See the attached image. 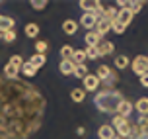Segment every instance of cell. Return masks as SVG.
I'll list each match as a JSON object with an SVG mask.
<instances>
[{"instance_id":"cell-1","label":"cell","mask_w":148,"mask_h":139,"mask_svg":"<svg viewBox=\"0 0 148 139\" xmlns=\"http://www.w3.org/2000/svg\"><path fill=\"white\" fill-rule=\"evenodd\" d=\"M45 102L31 82L0 76V139H29L41 127Z\"/></svg>"},{"instance_id":"cell-2","label":"cell","mask_w":148,"mask_h":139,"mask_svg":"<svg viewBox=\"0 0 148 139\" xmlns=\"http://www.w3.org/2000/svg\"><path fill=\"white\" fill-rule=\"evenodd\" d=\"M125 100V96H123V92L121 90H99V92H96V96H94V106H96L97 110L101 112V114H117V108L119 104Z\"/></svg>"},{"instance_id":"cell-3","label":"cell","mask_w":148,"mask_h":139,"mask_svg":"<svg viewBox=\"0 0 148 139\" xmlns=\"http://www.w3.org/2000/svg\"><path fill=\"white\" fill-rule=\"evenodd\" d=\"M96 76L99 79V82L105 86V90H113V86H115L117 81H119L117 73H115L111 67H107V65H99V67H97Z\"/></svg>"},{"instance_id":"cell-4","label":"cell","mask_w":148,"mask_h":139,"mask_svg":"<svg viewBox=\"0 0 148 139\" xmlns=\"http://www.w3.org/2000/svg\"><path fill=\"white\" fill-rule=\"evenodd\" d=\"M111 127L115 129L119 137L123 139H129L131 137V131H133V124L129 122V117H121V116H113V122H111Z\"/></svg>"},{"instance_id":"cell-5","label":"cell","mask_w":148,"mask_h":139,"mask_svg":"<svg viewBox=\"0 0 148 139\" xmlns=\"http://www.w3.org/2000/svg\"><path fill=\"white\" fill-rule=\"evenodd\" d=\"M131 69L136 76H142L144 73H148V57L146 55H136L131 61Z\"/></svg>"},{"instance_id":"cell-6","label":"cell","mask_w":148,"mask_h":139,"mask_svg":"<svg viewBox=\"0 0 148 139\" xmlns=\"http://www.w3.org/2000/svg\"><path fill=\"white\" fill-rule=\"evenodd\" d=\"M82 81H84V86H82V88H84V92H96L97 88H99V84H101L96 74H88V76L82 79Z\"/></svg>"},{"instance_id":"cell-7","label":"cell","mask_w":148,"mask_h":139,"mask_svg":"<svg viewBox=\"0 0 148 139\" xmlns=\"http://www.w3.org/2000/svg\"><path fill=\"white\" fill-rule=\"evenodd\" d=\"M117 4H119V8H127V10H131L133 16H134V14H138V12L142 10V4H144V2H136V0H119Z\"/></svg>"},{"instance_id":"cell-8","label":"cell","mask_w":148,"mask_h":139,"mask_svg":"<svg viewBox=\"0 0 148 139\" xmlns=\"http://www.w3.org/2000/svg\"><path fill=\"white\" fill-rule=\"evenodd\" d=\"M111 24H113V22H109V20H103V18H101V20H97L94 31H96L101 39H103V35H107V33L111 31Z\"/></svg>"},{"instance_id":"cell-9","label":"cell","mask_w":148,"mask_h":139,"mask_svg":"<svg viewBox=\"0 0 148 139\" xmlns=\"http://www.w3.org/2000/svg\"><path fill=\"white\" fill-rule=\"evenodd\" d=\"M131 20H133V12L131 10H127V8H119L117 10V18H115V22H119L121 26H129L131 24Z\"/></svg>"},{"instance_id":"cell-10","label":"cell","mask_w":148,"mask_h":139,"mask_svg":"<svg viewBox=\"0 0 148 139\" xmlns=\"http://www.w3.org/2000/svg\"><path fill=\"white\" fill-rule=\"evenodd\" d=\"M96 24H97V18H96V14H82V18H80V24H78V26H82V28H86L88 31H92V29L96 28Z\"/></svg>"},{"instance_id":"cell-11","label":"cell","mask_w":148,"mask_h":139,"mask_svg":"<svg viewBox=\"0 0 148 139\" xmlns=\"http://www.w3.org/2000/svg\"><path fill=\"white\" fill-rule=\"evenodd\" d=\"M133 102H131V100H123V102L119 104V108H117V116H121V117H129L131 116V114H133Z\"/></svg>"},{"instance_id":"cell-12","label":"cell","mask_w":148,"mask_h":139,"mask_svg":"<svg viewBox=\"0 0 148 139\" xmlns=\"http://www.w3.org/2000/svg\"><path fill=\"white\" fill-rule=\"evenodd\" d=\"M115 135H117V133H115V129L111 127V124H103L99 129H97V137L99 139H113Z\"/></svg>"},{"instance_id":"cell-13","label":"cell","mask_w":148,"mask_h":139,"mask_svg":"<svg viewBox=\"0 0 148 139\" xmlns=\"http://www.w3.org/2000/svg\"><path fill=\"white\" fill-rule=\"evenodd\" d=\"M27 63H29L33 69H37V71H39V69H41V67H45V63H47V55H39V53H33V55L29 57V61H27Z\"/></svg>"},{"instance_id":"cell-14","label":"cell","mask_w":148,"mask_h":139,"mask_svg":"<svg viewBox=\"0 0 148 139\" xmlns=\"http://www.w3.org/2000/svg\"><path fill=\"white\" fill-rule=\"evenodd\" d=\"M133 108L138 112L140 116H148V98L146 96H140V98L133 104Z\"/></svg>"},{"instance_id":"cell-15","label":"cell","mask_w":148,"mask_h":139,"mask_svg":"<svg viewBox=\"0 0 148 139\" xmlns=\"http://www.w3.org/2000/svg\"><path fill=\"white\" fill-rule=\"evenodd\" d=\"M10 29H16V20L0 14V31H10Z\"/></svg>"},{"instance_id":"cell-16","label":"cell","mask_w":148,"mask_h":139,"mask_svg":"<svg viewBox=\"0 0 148 139\" xmlns=\"http://www.w3.org/2000/svg\"><path fill=\"white\" fill-rule=\"evenodd\" d=\"M78 22L76 20H64L62 22V31L66 33V35H76V31H78Z\"/></svg>"},{"instance_id":"cell-17","label":"cell","mask_w":148,"mask_h":139,"mask_svg":"<svg viewBox=\"0 0 148 139\" xmlns=\"http://www.w3.org/2000/svg\"><path fill=\"white\" fill-rule=\"evenodd\" d=\"M74 63L70 61V59H60V63H59V71H60V74H72L74 73Z\"/></svg>"},{"instance_id":"cell-18","label":"cell","mask_w":148,"mask_h":139,"mask_svg":"<svg viewBox=\"0 0 148 139\" xmlns=\"http://www.w3.org/2000/svg\"><path fill=\"white\" fill-rule=\"evenodd\" d=\"M4 79L6 81H18L20 79V69H16V67L12 65H4Z\"/></svg>"},{"instance_id":"cell-19","label":"cell","mask_w":148,"mask_h":139,"mask_svg":"<svg viewBox=\"0 0 148 139\" xmlns=\"http://www.w3.org/2000/svg\"><path fill=\"white\" fill-rule=\"evenodd\" d=\"M84 41H86V45H88V47H97V45L101 43V37H99L96 31L92 29V31H88V33L84 35Z\"/></svg>"},{"instance_id":"cell-20","label":"cell","mask_w":148,"mask_h":139,"mask_svg":"<svg viewBox=\"0 0 148 139\" xmlns=\"http://www.w3.org/2000/svg\"><path fill=\"white\" fill-rule=\"evenodd\" d=\"M113 51H115V45L111 43V41H103V39H101V43L97 45V53H99V57L111 55Z\"/></svg>"},{"instance_id":"cell-21","label":"cell","mask_w":148,"mask_h":139,"mask_svg":"<svg viewBox=\"0 0 148 139\" xmlns=\"http://www.w3.org/2000/svg\"><path fill=\"white\" fill-rule=\"evenodd\" d=\"M70 61L74 65H86V51L84 49H74L70 55Z\"/></svg>"},{"instance_id":"cell-22","label":"cell","mask_w":148,"mask_h":139,"mask_svg":"<svg viewBox=\"0 0 148 139\" xmlns=\"http://www.w3.org/2000/svg\"><path fill=\"white\" fill-rule=\"evenodd\" d=\"M70 98H72V102L82 104L84 100H86V92H84V88H72V92H70Z\"/></svg>"},{"instance_id":"cell-23","label":"cell","mask_w":148,"mask_h":139,"mask_svg":"<svg viewBox=\"0 0 148 139\" xmlns=\"http://www.w3.org/2000/svg\"><path fill=\"white\" fill-rule=\"evenodd\" d=\"M20 73H22L25 79H31V76H35V74H37V69H33V67H31L27 61H23V65H22V69H20Z\"/></svg>"},{"instance_id":"cell-24","label":"cell","mask_w":148,"mask_h":139,"mask_svg":"<svg viewBox=\"0 0 148 139\" xmlns=\"http://www.w3.org/2000/svg\"><path fill=\"white\" fill-rule=\"evenodd\" d=\"M115 67H117L119 71H123L127 67H131V59L127 57V55H117L115 57Z\"/></svg>"},{"instance_id":"cell-25","label":"cell","mask_w":148,"mask_h":139,"mask_svg":"<svg viewBox=\"0 0 148 139\" xmlns=\"http://www.w3.org/2000/svg\"><path fill=\"white\" fill-rule=\"evenodd\" d=\"M78 4H80V8L84 10V14H94V8H96V0H80Z\"/></svg>"},{"instance_id":"cell-26","label":"cell","mask_w":148,"mask_h":139,"mask_svg":"<svg viewBox=\"0 0 148 139\" xmlns=\"http://www.w3.org/2000/svg\"><path fill=\"white\" fill-rule=\"evenodd\" d=\"M23 31H25V35L27 37H31V39H33V37H37L39 35V26H37V24H25V28H23Z\"/></svg>"},{"instance_id":"cell-27","label":"cell","mask_w":148,"mask_h":139,"mask_svg":"<svg viewBox=\"0 0 148 139\" xmlns=\"http://www.w3.org/2000/svg\"><path fill=\"white\" fill-rule=\"evenodd\" d=\"M74 76H76V79H86V76H88V67H86V65H76V67H74Z\"/></svg>"},{"instance_id":"cell-28","label":"cell","mask_w":148,"mask_h":139,"mask_svg":"<svg viewBox=\"0 0 148 139\" xmlns=\"http://www.w3.org/2000/svg\"><path fill=\"white\" fill-rule=\"evenodd\" d=\"M117 6H107L105 8V14H103V20H109V22H115V18H117Z\"/></svg>"},{"instance_id":"cell-29","label":"cell","mask_w":148,"mask_h":139,"mask_svg":"<svg viewBox=\"0 0 148 139\" xmlns=\"http://www.w3.org/2000/svg\"><path fill=\"white\" fill-rule=\"evenodd\" d=\"M0 39H2V41H6V43H14V41H16V29L0 31Z\"/></svg>"},{"instance_id":"cell-30","label":"cell","mask_w":148,"mask_h":139,"mask_svg":"<svg viewBox=\"0 0 148 139\" xmlns=\"http://www.w3.org/2000/svg\"><path fill=\"white\" fill-rule=\"evenodd\" d=\"M134 125H136L142 133H148V116H138V122Z\"/></svg>"},{"instance_id":"cell-31","label":"cell","mask_w":148,"mask_h":139,"mask_svg":"<svg viewBox=\"0 0 148 139\" xmlns=\"http://www.w3.org/2000/svg\"><path fill=\"white\" fill-rule=\"evenodd\" d=\"M47 49H49V43H47V41H43V39L35 41V51L39 53V55H47Z\"/></svg>"},{"instance_id":"cell-32","label":"cell","mask_w":148,"mask_h":139,"mask_svg":"<svg viewBox=\"0 0 148 139\" xmlns=\"http://www.w3.org/2000/svg\"><path fill=\"white\" fill-rule=\"evenodd\" d=\"M8 65L16 67V69H22V65H23V59L20 57V55H12V57L8 59Z\"/></svg>"},{"instance_id":"cell-33","label":"cell","mask_w":148,"mask_h":139,"mask_svg":"<svg viewBox=\"0 0 148 139\" xmlns=\"http://www.w3.org/2000/svg\"><path fill=\"white\" fill-rule=\"evenodd\" d=\"M84 51H86V59H92V61H96V59H99L97 47H86Z\"/></svg>"},{"instance_id":"cell-34","label":"cell","mask_w":148,"mask_h":139,"mask_svg":"<svg viewBox=\"0 0 148 139\" xmlns=\"http://www.w3.org/2000/svg\"><path fill=\"white\" fill-rule=\"evenodd\" d=\"M72 51H74L72 45H62V47H60V59H70Z\"/></svg>"},{"instance_id":"cell-35","label":"cell","mask_w":148,"mask_h":139,"mask_svg":"<svg viewBox=\"0 0 148 139\" xmlns=\"http://www.w3.org/2000/svg\"><path fill=\"white\" fill-rule=\"evenodd\" d=\"M29 4H31V8H33V10H45L49 2H47V0H31Z\"/></svg>"},{"instance_id":"cell-36","label":"cell","mask_w":148,"mask_h":139,"mask_svg":"<svg viewBox=\"0 0 148 139\" xmlns=\"http://www.w3.org/2000/svg\"><path fill=\"white\" fill-rule=\"evenodd\" d=\"M111 29H113V31H115V33H119V35H123V33H125V26H121V24L119 22H113L111 24Z\"/></svg>"},{"instance_id":"cell-37","label":"cell","mask_w":148,"mask_h":139,"mask_svg":"<svg viewBox=\"0 0 148 139\" xmlns=\"http://www.w3.org/2000/svg\"><path fill=\"white\" fill-rule=\"evenodd\" d=\"M140 84H142L144 88H148V73H144V74L140 76Z\"/></svg>"},{"instance_id":"cell-38","label":"cell","mask_w":148,"mask_h":139,"mask_svg":"<svg viewBox=\"0 0 148 139\" xmlns=\"http://www.w3.org/2000/svg\"><path fill=\"white\" fill-rule=\"evenodd\" d=\"M76 133H78L80 137H84V135H86V127H78V129H76Z\"/></svg>"},{"instance_id":"cell-39","label":"cell","mask_w":148,"mask_h":139,"mask_svg":"<svg viewBox=\"0 0 148 139\" xmlns=\"http://www.w3.org/2000/svg\"><path fill=\"white\" fill-rule=\"evenodd\" d=\"M142 139H148V133H144V137H142Z\"/></svg>"},{"instance_id":"cell-40","label":"cell","mask_w":148,"mask_h":139,"mask_svg":"<svg viewBox=\"0 0 148 139\" xmlns=\"http://www.w3.org/2000/svg\"><path fill=\"white\" fill-rule=\"evenodd\" d=\"M113 139H123V137H119V135H115V137H113Z\"/></svg>"}]
</instances>
